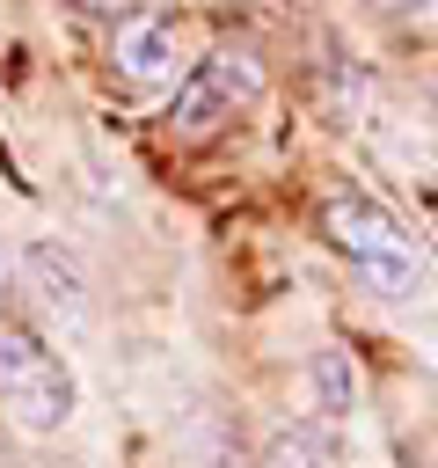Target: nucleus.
Returning <instances> with one entry per match:
<instances>
[{
	"label": "nucleus",
	"mask_w": 438,
	"mask_h": 468,
	"mask_svg": "<svg viewBox=\"0 0 438 468\" xmlns=\"http://www.w3.org/2000/svg\"><path fill=\"white\" fill-rule=\"evenodd\" d=\"M321 241L350 263V278L380 300H423L431 292V256L423 241L365 190H336L321 197Z\"/></svg>",
	"instance_id": "1"
},
{
	"label": "nucleus",
	"mask_w": 438,
	"mask_h": 468,
	"mask_svg": "<svg viewBox=\"0 0 438 468\" xmlns=\"http://www.w3.org/2000/svg\"><path fill=\"white\" fill-rule=\"evenodd\" d=\"M0 402H7V417H15L29 439L66 431L73 410H80L73 366H66V358L51 351V336H44L36 322H22V314H0Z\"/></svg>",
	"instance_id": "2"
},
{
	"label": "nucleus",
	"mask_w": 438,
	"mask_h": 468,
	"mask_svg": "<svg viewBox=\"0 0 438 468\" xmlns=\"http://www.w3.org/2000/svg\"><path fill=\"white\" fill-rule=\"evenodd\" d=\"M263 88H270L263 58L241 51V44H219V51H204V58L182 66V80L168 88L161 124H168V139H212L226 117H241L248 102H263Z\"/></svg>",
	"instance_id": "3"
},
{
	"label": "nucleus",
	"mask_w": 438,
	"mask_h": 468,
	"mask_svg": "<svg viewBox=\"0 0 438 468\" xmlns=\"http://www.w3.org/2000/svg\"><path fill=\"white\" fill-rule=\"evenodd\" d=\"M110 73L124 80V88H139V95H153V88H175L182 80V44H175V22L168 15H124L117 29H110Z\"/></svg>",
	"instance_id": "4"
},
{
	"label": "nucleus",
	"mask_w": 438,
	"mask_h": 468,
	"mask_svg": "<svg viewBox=\"0 0 438 468\" xmlns=\"http://www.w3.org/2000/svg\"><path fill=\"white\" fill-rule=\"evenodd\" d=\"M15 278H22V292H36L44 314H58V322H80V314H88V278H80L73 249H58V241H22Z\"/></svg>",
	"instance_id": "5"
},
{
	"label": "nucleus",
	"mask_w": 438,
	"mask_h": 468,
	"mask_svg": "<svg viewBox=\"0 0 438 468\" xmlns=\"http://www.w3.org/2000/svg\"><path fill=\"white\" fill-rule=\"evenodd\" d=\"M307 388H314V410H321L328 424H350V417L365 410V373H358V358L336 351V344L307 358Z\"/></svg>",
	"instance_id": "6"
},
{
	"label": "nucleus",
	"mask_w": 438,
	"mask_h": 468,
	"mask_svg": "<svg viewBox=\"0 0 438 468\" xmlns=\"http://www.w3.org/2000/svg\"><path fill=\"white\" fill-rule=\"evenodd\" d=\"M263 468H328V446L314 431H277L263 446Z\"/></svg>",
	"instance_id": "7"
},
{
	"label": "nucleus",
	"mask_w": 438,
	"mask_h": 468,
	"mask_svg": "<svg viewBox=\"0 0 438 468\" xmlns=\"http://www.w3.org/2000/svg\"><path fill=\"white\" fill-rule=\"evenodd\" d=\"M73 15H102V22H124L131 15V0H66Z\"/></svg>",
	"instance_id": "8"
},
{
	"label": "nucleus",
	"mask_w": 438,
	"mask_h": 468,
	"mask_svg": "<svg viewBox=\"0 0 438 468\" xmlns=\"http://www.w3.org/2000/svg\"><path fill=\"white\" fill-rule=\"evenodd\" d=\"M15 292H22V278H15V256L0 249V314H7V300H15Z\"/></svg>",
	"instance_id": "9"
},
{
	"label": "nucleus",
	"mask_w": 438,
	"mask_h": 468,
	"mask_svg": "<svg viewBox=\"0 0 438 468\" xmlns=\"http://www.w3.org/2000/svg\"><path fill=\"white\" fill-rule=\"evenodd\" d=\"M0 44H7V7H0Z\"/></svg>",
	"instance_id": "10"
},
{
	"label": "nucleus",
	"mask_w": 438,
	"mask_h": 468,
	"mask_svg": "<svg viewBox=\"0 0 438 468\" xmlns=\"http://www.w3.org/2000/svg\"><path fill=\"white\" fill-rule=\"evenodd\" d=\"M431 95H438V80H431Z\"/></svg>",
	"instance_id": "11"
}]
</instances>
